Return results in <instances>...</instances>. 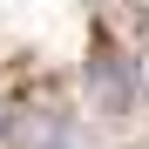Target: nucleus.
<instances>
[{"label": "nucleus", "instance_id": "1", "mask_svg": "<svg viewBox=\"0 0 149 149\" xmlns=\"http://www.w3.org/2000/svg\"><path fill=\"white\" fill-rule=\"evenodd\" d=\"M0 129H7V122H0Z\"/></svg>", "mask_w": 149, "mask_h": 149}]
</instances>
